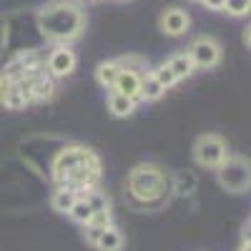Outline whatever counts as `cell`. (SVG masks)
Returning a JSON list of instances; mask_svg holds the SVG:
<instances>
[{
  "label": "cell",
  "mask_w": 251,
  "mask_h": 251,
  "mask_svg": "<svg viewBox=\"0 0 251 251\" xmlns=\"http://www.w3.org/2000/svg\"><path fill=\"white\" fill-rule=\"evenodd\" d=\"M188 25H191V18H188V13L183 8H166L158 18V28L171 38L183 35L188 30Z\"/></svg>",
  "instance_id": "obj_8"
},
{
  "label": "cell",
  "mask_w": 251,
  "mask_h": 251,
  "mask_svg": "<svg viewBox=\"0 0 251 251\" xmlns=\"http://www.w3.org/2000/svg\"><path fill=\"white\" fill-rule=\"evenodd\" d=\"M151 75H153V78H156V80L161 83V86H163V91H169V88H174L176 83H178V80H176V75L171 73V68L166 66V63H161L158 68H153V71H151Z\"/></svg>",
  "instance_id": "obj_21"
},
{
  "label": "cell",
  "mask_w": 251,
  "mask_h": 251,
  "mask_svg": "<svg viewBox=\"0 0 251 251\" xmlns=\"http://www.w3.org/2000/svg\"><path fill=\"white\" fill-rule=\"evenodd\" d=\"M0 106H5L8 111H23V108L28 106V100L23 98V93L18 91V86H15V80H13V86H10V91L5 93V98L0 100Z\"/></svg>",
  "instance_id": "obj_20"
},
{
  "label": "cell",
  "mask_w": 251,
  "mask_h": 251,
  "mask_svg": "<svg viewBox=\"0 0 251 251\" xmlns=\"http://www.w3.org/2000/svg\"><path fill=\"white\" fill-rule=\"evenodd\" d=\"M201 5H206L208 10H224V3L226 0H199Z\"/></svg>",
  "instance_id": "obj_23"
},
{
  "label": "cell",
  "mask_w": 251,
  "mask_h": 251,
  "mask_svg": "<svg viewBox=\"0 0 251 251\" xmlns=\"http://www.w3.org/2000/svg\"><path fill=\"white\" fill-rule=\"evenodd\" d=\"M50 176L58 188H68L73 194L91 191L100 183V158L86 146L71 143L66 149H60L53 158Z\"/></svg>",
  "instance_id": "obj_1"
},
{
  "label": "cell",
  "mask_w": 251,
  "mask_h": 251,
  "mask_svg": "<svg viewBox=\"0 0 251 251\" xmlns=\"http://www.w3.org/2000/svg\"><path fill=\"white\" fill-rule=\"evenodd\" d=\"M163 93H166V91H163V86H161V83H158L151 73H146V75L141 78V100L153 103V100H158Z\"/></svg>",
  "instance_id": "obj_17"
},
{
  "label": "cell",
  "mask_w": 251,
  "mask_h": 251,
  "mask_svg": "<svg viewBox=\"0 0 251 251\" xmlns=\"http://www.w3.org/2000/svg\"><path fill=\"white\" fill-rule=\"evenodd\" d=\"M68 216L75 221V224H80V226H86L88 221H91V216H93V211H91V206H88V201L83 199V196H78L75 199V203L71 206V211H68Z\"/></svg>",
  "instance_id": "obj_19"
},
{
  "label": "cell",
  "mask_w": 251,
  "mask_h": 251,
  "mask_svg": "<svg viewBox=\"0 0 251 251\" xmlns=\"http://www.w3.org/2000/svg\"><path fill=\"white\" fill-rule=\"evenodd\" d=\"M38 66H40V60H38V55L33 50H20V53H15L10 58V63H8L5 71H3V75L10 78V80H18V78H23L28 71H33Z\"/></svg>",
  "instance_id": "obj_9"
},
{
  "label": "cell",
  "mask_w": 251,
  "mask_h": 251,
  "mask_svg": "<svg viewBox=\"0 0 251 251\" xmlns=\"http://www.w3.org/2000/svg\"><path fill=\"white\" fill-rule=\"evenodd\" d=\"M166 66L171 68V73L176 75V80H183V78H188V75L196 71L194 63H191V58H188V53H176L174 58L166 60Z\"/></svg>",
  "instance_id": "obj_15"
},
{
  "label": "cell",
  "mask_w": 251,
  "mask_h": 251,
  "mask_svg": "<svg viewBox=\"0 0 251 251\" xmlns=\"http://www.w3.org/2000/svg\"><path fill=\"white\" fill-rule=\"evenodd\" d=\"M78 196H83L88 201V206H91V211L93 214H100V211H111V201H108V196L100 191V188H91V191H83V194H78Z\"/></svg>",
  "instance_id": "obj_18"
},
{
  "label": "cell",
  "mask_w": 251,
  "mask_h": 251,
  "mask_svg": "<svg viewBox=\"0 0 251 251\" xmlns=\"http://www.w3.org/2000/svg\"><path fill=\"white\" fill-rule=\"evenodd\" d=\"M251 249V241H249V234L244 236V241H241V246H239V251H249Z\"/></svg>",
  "instance_id": "obj_24"
},
{
  "label": "cell",
  "mask_w": 251,
  "mask_h": 251,
  "mask_svg": "<svg viewBox=\"0 0 251 251\" xmlns=\"http://www.w3.org/2000/svg\"><path fill=\"white\" fill-rule=\"evenodd\" d=\"M91 3H98V0H91Z\"/></svg>",
  "instance_id": "obj_25"
},
{
  "label": "cell",
  "mask_w": 251,
  "mask_h": 251,
  "mask_svg": "<svg viewBox=\"0 0 251 251\" xmlns=\"http://www.w3.org/2000/svg\"><path fill=\"white\" fill-rule=\"evenodd\" d=\"M224 10L228 15H246L251 10V0H226Z\"/></svg>",
  "instance_id": "obj_22"
},
{
  "label": "cell",
  "mask_w": 251,
  "mask_h": 251,
  "mask_svg": "<svg viewBox=\"0 0 251 251\" xmlns=\"http://www.w3.org/2000/svg\"><path fill=\"white\" fill-rule=\"evenodd\" d=\"M86 28V13L73 0H50L38 10V30L55 46H68Z\"/></svg>",
  "instance_id": "obj_2"
},
{
  "label": "cell",
  "mask_w": 251,
  "mask_h": 251,
  "mask_svg": "<svg viewBox=\"0 0 251 251\" xmlns=\"http://www.w3.org/2000/svg\"><path fill=\"white\" fill-rule=\"evenodd\" d=\"M228 156L231 153H228L226 141L221 136H216V133H203L194 143V158H196L199 166H203V169H214L216 171Z\"/></svg>",
  "instance_id": "obj_5"
},
{
  "label": "cell",
  "mask_w": 251,
  "mask_h": 251,
  "mask_svg": "<svg viewBox=\"0 0 251 251\" xmlns=\"http://www.w3.org/2000/svg\"><path fill=\"white\" fill-rule=\"evenodd\" d=\"M136 103H138V100L126 98V96L111 91V96H108V111H111V116H116V118H126V116H131V113L136 111Z\"/></svg>",
  "instance_id": "obj_12"
},
{
  "label": "cell",
  "mask_w": 251,
  "mask_h": 251,
  "mask_svg": "<svg viewBox=\"0 0 251 251\" xmlns=\"http://www.w3.org/2000/svg\"><path fill=\"white\" fill-rule=\"evenodd\" d=\"M123 244H126L123 234L118 231L116 226H108L106 231L100 234V239L96 241V246H93V249H98V251H121V249H123Z\"/></svg>",
  "instance_id": "obj_13"
},
{
  "label": "cell",
  "mask_w": 251,
  "mask_h": 251,
  "mask_svg": "<svg viewBox=\"0 0 251 251\" xmlns=\"http://www.w3.org/2000/svg\"><path fill=\"white\" fill-rule=\"evenodd\" d=\"M118 71H121V66H118L116 60H103V63H98V68H96L98 86H100V88H113Z\"/></svg>",
  "instance_id": "obj_14"
},
{
  "label": "cell",
  "mask_w": 251,
  "mask_h": 251,
  "mask_svg": "<svg viewBox=\"0 0 251 251\" xmlns=\"http://www.w3.org/2000/svg\"><path fill=\"white\" fill-rule=\"evenodd\" d=\"M216 178L221 183L224 191L228 194H244L249 191V161L241 156H228L219 169H216Z\"/></svg>",
  "instance_id": "obj_4"
},
{
  "label": "cell",
  "mask_w": 251,
  "mask_h": 251,
  "mask_svg": "<svg viewBox=\"0 0 251 251\" xmlns=\"http://www.w3.org/2000/svg\"><path fill=\"white\" fill-rule=\"evenodd\" d=\"M75 66H78V58H75L71 46H55L46 60V68H48L50 78H66L75 71Z\"/></svg>",
  "instance_id": "obj_7"
},
{
  "label": "cell",
  "mask_w": 251,
  "mask_h": 251,
  "mask_svg": "<svg viewBox=\"0 0 251 251\" xmlns=\"http://www.w3.org/2000/svg\"><path fill=\"white\" fill-rule=\"evenodd\" d=\"M186 53H188V58H191L194 68H206L208 71V68H216L219 60H221V46L211 35H199Z\"/></svg>",
  "instance_id": "obj_6"
},
{
  "label": "cell",
  "mask_w": 251,
  "mask_h": 251,
  "mask_svg": "<svg viewBox=\"0 0 251 251\" xmlns=\"http://www.w3.org/2000/svg\"><path fill=\"white\" fill-rule=\"evenodd\" d=\"M75 199H78V194L68 191V188H55L53 196H50V206H53V211H58V214H68L71 206L75 203Z\"/></svg>",
  "instance_id": "obj_16"
},
{
  "label": "cell",
  "mask_w": 251,
  "mask_h": 251,
  "mask_svg": "<svg viewBox=\"0 0 251 251\" xmlns=\"http://www.w3.org/2000/svg\"><path fill=\"white\" fill-rule=\"evenodd\" d=\"M141 78H143V73H136V71H128V68H121L111 91H116V93H121V96H126V98L141 100Z\"/></svg>",
  "instance_id": "obj_10"
},
{
  "label": "cell",
  "mask_w": 251,
  "mask_h": 251,
  "mask_svg": "<svg viewBox=\"0 0 251 251\" xmlns=\"http://www.w3.org/2000/svg\"><path fill=\"white\" fill-rule=\"evenodd\" d=\"M196 186H199V178L191 171H176L171 178V191L178 196H191L196 191Z\"/></svg>",
  "instance_id": "obj_11"
},
{
  "label": "cell",
  "mask_w": 251,
  "mask_h": 251,
  "mask_svg": "<svg viewBox=\"0 0 251 251\" xmlns=\"http://www.w3.org/2000/svg\"><path fill=\"white\" fill-rule=\"evenodd\" d=\"M126 191L136 208H158L169 201L171 176L158 163H138L126 178Z\"/></svg>",
  "instance_id": "obj_3"
}]
</instances>
